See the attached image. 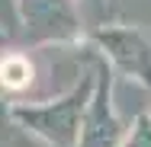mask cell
I'll list each match as a JSON object with an SVG mask.
<instances>
[{
  "instance_id": "6da1fadb",
  "label": "cell",
  "mask_w": 151,
  "mask_h": 147,
  "mask_svg": "<svg viewBox=\"0 0 151 147\" xmlns=\"http://www.w3.org/2000/svg\"><path fill=\"white\" fill-rule=\"evenodd\" d=\"M96 61H100V55L93 58V67L74 87L61 89L55 96H45V99L13 102V109H10L13 125L45 147H77L81 125H84V115H87V106L93 96V83H96Z\"/></svg>"
},
{
  "instance_id": "7a4b0ae2",
  "label": "cell",
  "mask_w": 151,
  "mask_h": 147,
  "mask_svg": "<svg viewBox=\"0 0 151 147\" xmlns=\"http://www.w3.org/2000/svg\"><path fill=\"white\" fill-rule=\"evenodd\" d=\"M87 42L100 51L109 70L151 93V38L132 23H100L87 32Z\"/></svg>"
},
{
  "instance_id": "3957f363",
  "label": "cell",
  "mask_w": 151,
  "mask_h": 147,
  "mask_svg": "<svg viewBox=\"0 0 151 147\" xmlns=\"http://www.w3.org/2000/svg\"><path fill=\"white\" fill-rule=\"evenodd\" d=\"M23 45H77L87 38L84 13L74 0H19V35Z\"/></svg>"
},
{
  "instance_id": "277c9868",
  "label": "cell",
  "mask_w": 151,
  "mask_h": 147,
  "mask_svg": "<svg viewBox=\"0 0 151 147\" xmlns=\"http://www.w3.org/2000/svg\"><path fill=\"white\" fill-rule=\"evenodd\" d=\"M125 131H129V118H122L119 106H116V74L100 58L96 61V83H93L90 106H87V115L81 125L77 147H122Z\"/></svg>"
},
{
  "instance_id": "5b68a950",
  "label": "cell",
  "mask_w": 151,
  "mask_h": 147,
  "mask_svg": "<svg viewBox=\"0 0 151 147\" xmlns=\"http://www.w3.org/2000/svg\"><path fill=\"white\" fill-rule=\"evenodd\" d=\"M39 70L26 51H16V48H3L0 51V93L10 96L13 102L23 99V93H29L35 83Z\"/></svg>"
},
{
  "instance_id": "8992f818",
  "label": "cell",
  "mask_w": 151,
  "mask_h": 147,
  "mask_svg": "<svg viewBox=\"0 0 151 147\" xmlns=\"http://www.w3.org/2000/svg\"><path fill=\"white\" fill-rule=\"evenodd\" d=\"M122 147H151V118L148 112H138L129 118V131L122 138Z\"/></svg>"
},
{
  "instance_id": "52a82bcc",
  "label": "cell",
  "mask_w": 151,
  "mask_h": 147,
  "mask_svg": "<svg viewBox=\"0 0 151 147\" xmlns=\"http://www.w3.org/2000/svg\"><path fill=\"white\" fill-rule=\"evenodd\" d=\"M0 32L10 42L19 35V0H0Z\"/></svg>"
},
{
  "instance_id": "ba28073f",
  "label": "cell",
  "mask_w": 151,
  "mask_h": 147,
  "mask_svg": "<svg viewBox=\"0 0 151 147\" xmlns=\"http://www.w3.org/2000/svg\"><path fill=\"white\" fill-rule=\"evenodd\" d=\"M0 147H45V144H39L26 131H19L16 125H10V128L3 131V138H0Z\"/></svg>"
},
{
  "instance_id": "9c48e42d",
  "label": "cell",
  "mask_w": 151,
  "mask_h": 147,
  "mask_svg": "<svg viewBox=\"0 0 151 147\" xmlns=\"http://www.w3.org/2000/svg\"><path fill=\"white\" fill-rule=\"evenodd\" d=\"M10 109H13V99L0 93V138H3V131L13 125V118H10Z\"/></svg>"
},
{
  "instance_id": "30bf717a",
  "label": "cell",
  "mask_w": 151,
  "mask_h": 147,
  "mask_svg": "<svg viewBox=\"0 0 151 147\" xmlns=\"http://www.w3.org/2000/svg\"><path fill=\"white\" fill-rule=\"evenodd\" d=\"M77 6H81V13L84 10H93L96 16H103V10H106V0H74Z\"/></svg>"
},
{
  "instance_id": "8fae6325",
  "label": "cell",
  "mask_w": 151,
  "mask_h": 147,
  "mask_svg": "<svg viewBox=\"0 0 151 147\" xmlns=\"http://www.w3.org/2000/svg\"><path fill=\"white\" fill-rule=\"evenodd\" d=\"M6 45H10V38H6V35H3V32H0V51H3V48H6Z\"/></svg>"
},
{
  "instance_id": "7c38bea8",
  "label": "cell",
  "mask_w": 151,
  "mask_h": 147,
  "mask_svg": "<svg viewBox=\"0 0 151 147\" xmlns=\"http://www.w3.org/2000/svg\"><path fill=\"white\" fill-rule=\"evenodd\" d=\"M145 112H148V118H151V93H148V109H145Z\"/></svg>"
}]
</instances>
